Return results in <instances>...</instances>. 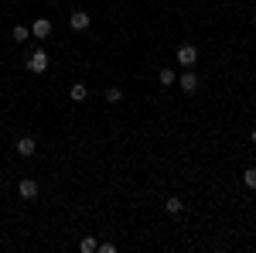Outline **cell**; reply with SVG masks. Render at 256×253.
Instances as JSON below:
<instances>
[{
    "label": "cell",
    "instance_id": "cell-3",
    "mask_svg": "<svg viewBox=\"0 0 256 253\" xmlns=\"http://www.w3.org/2000/svg\"><path fill=\"white\" fill-rule=\"evenodd\" d=\"M17 191H21V198H24V202H34L41 189H38V182H34V178H24V182L17 185Z\"/></svg>",
    "mask_w": 256,
    "mask_h": 253
},
{
    "label": "cell",
    "instance_id": "cell-7",
    "mask_svg": "<svg viewBox=\"0 0 256 253\" xmlns=\"http://www.w3.org/2000/svg\"><path fill=\"white\" fill-rule=\"evenodd\" d=\"M31 34H34V38H48V34H52V21H48V17H38L34 28H31Z\"/></svg>",
    "mask_w": 256,
    "mask_h": 253
},
{
    "label": "cell",
    "instance_id": "cell-4",
    "mask_svg": "<svg viewBox=\"0 0 256 253\" xmlns=\"http://www.w3.org/2000/svg\"><path fill=\"white\" fill-rule=\"evenodd\" d=\"M68 24H72V31H85V28L92 24V17H89L85 10H72V17H68Z\"/></svg>",
    "mask_w": 256,
    "mask_h": 253
},
{
    "label": "cell",
    "instance_id": "cell-15",
    "mask_svg": "<svg viewBox=\"0 0 256 253\" xmlns=\"http://www.w3.org/2000/svg\"><path fill=\"white\" fill-rule=\"evenodd\" d=\"M250 140H253V144H256V130H253V133H250Z\"/></svg>",
    "mask_w": 256,
    "mask_h": 253
},
{
    "label": "cell",
    "instance_id": "cell-16",
    "mask_svg": "<svg viewBox=\"0 0 256 253\" xmlns=\"http://www.w3.org/2000/svg\"><path fill=\"white\" fill-rule=\"evenodd\" d=\"M253 24H256V17H253Z\"/></svg>",
    "mask_w": 256,
    "mask_h": 253
},
{
    "label": "cell",
    "instance_id": "cell-2",
    "mask_svg": "<svg viewBox=\"0 0 256 253\" xmlns=\"http://www.w3.org/2000/svg\"><path fill=\"white\" fill-rule=\"evenodd\" d=\"M195 62H198V48H195V45H181V48H178V65L192 68Z\"/></svg>",
    "mask_w": 256,
    "mask_h": 253
},
{
    "label": "cell",
    "instance_id": "cell-6",
    "mask_svg": "<svg viewBox=\"0 0 256 253\" xmlns=\"http://www.w3.org/2000/svg\"><path fill=\"white\" fill-rule=\"evenodd\" d=\"M178 86H181L185 93H195V89H198V75H195L192 68H188V72H181V75H178Z\"/></svg>",
    "mask_w": 256,
    "mask_h": 253
},
{
    "label": "cell",
    "instance_id": "cell-12",
    "mask_svg": "<svg viewBox=\"0 0 256 253\" xmlns=\"http://www.w3.org/2000/svg\"><path fill=\"white\" fill-rule=\"evenodd\" d=\"M164 209H168L171 216H178V212L185 209V202H181V198H168V202H164Z\"/></svg>",
    "mask_w": 256,
    "mask_h": 253
},
{
    "label": "cell",
    "instance_id": "cell-9",
    "mask_svg": "<svg viewBox=\"0 0 256 253\" xmlns=\"http://www.w3.org/2000/svg\"><path fill=\"white\" fill-rule=\"evenodd\" d=\"M10 38H14V41H17V45H24V41H28V38H31V31H28V28H24V24H17V28H14V31H10Z\"/></svg>",
    "mask_w": 256,
    "mask_h": 253
},
{
    "label": "cell",
    "instance_id": "cell-5",
    "mask_svg": "<svg viewBox=\"0 0 256 253\" xmlns=\"http://www.w3.org/2000/svg\"><path fill=\"white\" fill-rule=\"evenodd\" d=\"M14 151H17L21 158H31V154L38 151V144H34V137H21V140L14 144Z\"/></svg>",
    "mask_w": 256,
    "mask_h": 253
},
{
    "label": "cell",
    "instance_id": "cell-8",
    "mask_svg": "<svg viewBox=\"0 0 256 253\" xmlns=\"http://www.w3.org/2000/svg\"><path fill=\"white\" fill-rule=\"evenodd\" d=\"M85 96H89V93H85V86H82V82H75V86L68 89V99H72V103H82Z\"/></svg>",
    "mask_w": 256,
    "mask_h": 253
},
{
    "label": "cell",
    "instance_id": "cell-14",
    "mask_svg": "<svg viewBox=\"0 0 256 253\" xmlns=\"http://www.w3.org/2000/svg\"><path fill=\"white\" fill-rule=\"evenodd\" d=\"M92 250H99V243L96 240H82V253H92Z\"/></svg>",
    "mask_w": 256,
    "mask_h": 253
},
{
    "label": "cell",
    "instance_id": "cell-11",
    "mask_svg": "<svg viewBox=\"0 0 256 253\" xmlns=\"http://www.w3.org/2000/svg\"><path fill=\"white\" fill-rule=\"evenodd\" d=\"M103 96H106V103H120V99H123V89H116V86H110V89H106Z\"/></svg>",
    "mask_w": 256,
    "mask_h": 253
},
{
    "label": "cell",
    "instance_id": "cell-13",
    "mask_svg": "<svg viewBox=\"0 0 256 253\" xmlns=\"http://www.w3.org/2000/svg\"><path fill=\"white\" fill-rule=\"evenodd\" d=\"M243 182H246V189H253V191H256V168H250V171L243 175Z\"/></svg>",
    "mask_w": 256,
    "mask_h": 253
},
{
    "label": "cell",
    "instance_id": "cell-10",
    "mask_svg": "<svg viewBox=\"0 0 256 253\" xmlns=\"http://www.w3.org/2000/svg\"><path fill=\"white\" fill-rule=\"evenodd\" d=\"M157 82H161V86L168 89V86H174V82H178V75H174L171 68H161V75H157Z\"/></svg>",
    "mask_w": 256,
    "mask_h": 253
},
{
    "label": "cell",
    "instance_id": "cell-1",
    "mask_svg": "<svg viewBox=\"0 0 256 253\" xmlns=\"http://www.w3.org/2000/svg\"><path fill=\"white\" fill-rule=\"evenodd\" d=\"M28 72H34V75L48 72V52H45V48H34V52L28 55Z\"/></svg>",
    "mask_w": 256,
    "mask_h": 253
}]
</instances>
